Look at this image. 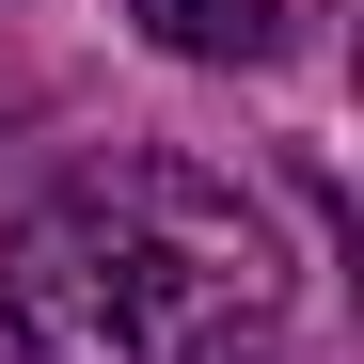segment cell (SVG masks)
Instances as JSON below:
<instances>
[{
  "label": "cell",
  "mask_w": 364,
  "mask_h": 364,
  "mask_svg": "<svg viewBox=\"0 0 364 364\" xmlns=\"http://www.w3.org/2000/svg\"><path fill=\"white\" fill-rule=\"evenodd\" d=\"M0 111H16V80H0Z\"/></svg>",
  "instance_id": "3"
},
{
  "label": "cell",
  "mask_w": 364,
  "mask_h": 364,
  "mask_svg": "<svg viewBox=\"0 0 364 364\" xmlns=\"http://www.w3.org/2000/svg\"><path fill=\"white\" fill-rule=\"evenodd\" d=\"M0 348L16 364H269L285 254L269 206L206 159H80L0 222Z\"/></svg>",
  "instance_id": "1"
},
{
  "label": "cell",
  "mask_w": 364,
  "mask_h": 364,
  "mask_svg": "<svg viewBox=\"0 0 364 364\" xmlns=\"http://www.w3.org/2000/svg\"><path fill=\"white\" fill-rule=\"evenodd\" d=\"M127 16L174 48V64H285L301 48V0H127Z\"/></svg>",
  "instance_id": "2"
}]
</instances>
